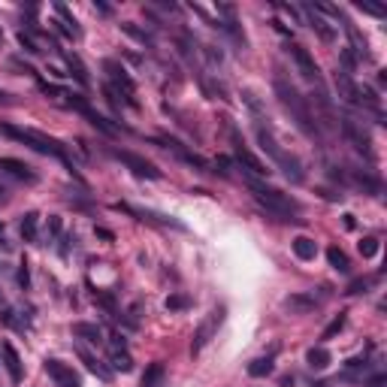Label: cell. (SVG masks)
Segmentation results:
<instances>
[{
  "label": "cell",
  "instance_id": "obj_1",
  "mask_svg": "<svg viewBox=\"0 0 387 387\" xmlns=\"http://www.w3.org/2000/svg\"><path fill=\"white\" fill-rule=\"evenodd\" d=\"M276 94H278V100H282L285 109L291 112L294 124H297L300 131L309 136V140H318L321 131H318V124H315V118H312V109H309L306 97H300V91L294 88L291 82L285 79V76H276Z\"/></svg>",
  "mask_w": 387,
  "mask_h": 387
},
{
  "label": "cell",
  "instance_id": "obj_2",
  "mask_svg": "<svg viewBox=\"0 0 387 387\" xmlns=\"http://www.w3.org/2000/svg\"><path fill=\"white\" fill-rule=\"evenodd\" d=\"M257 140H261L263 151H267V155H272V161L282 166L285 179H287V181H294V185H300V181H302V164H300L294 155H287L285 148H278L276 136H272V133H269V127H263L261 121H257Z\"/></svg>",
  "mask_w": 387,
  "mask_h": 387
},
{
  "label": "cell",
  "instance_id": "obj_3",
  "mask_svg": "<svg viewBox=\"0 0 387 387\" xmlns=\"http://www.w3.org/2000/svg\"><path fill=\"white\" fill-rule=\"evenodd\" d=\"M248 188H252L254 200L261 203L269 215L282 218V221H294V215H297V203H294L287 194L276 191V188H267V185H257V181H248Z\"/></svg>",
  "mask_w": 387,
  "mask_h": 387
},
{
  "label": "cell",
  "instance_id": "obj_4",
  "mask_svg": "<svg viewBox=\"0 0 387 387\" xmlns=\"http://www.w3.org/2000/svg\"><path fill=\"white\" fill-rule=\"evenodd\" d=\"M3 133L12 136V140H19V142H25V146L40 151V155H55V157H60V161H67L60 142L52 140V136H45V133H40V131H30V127H3Z\"/></svg>",
  "mask_w": 387,
  "mask_h": 387
},
{
  "label": "cell",
  "instance_id": "obj_5",
  "mask_svg": "<svg viewBox=\"0 0 387 387\" xmlns=\"http://www.w3.org/2000/svg\"><path fill=\"white\" fill-rule=\"evenodd\" d=\"M221 324H224V309H212V312L203 318V324L197 327L194 339H191V354H194V357L212 342V339H215V333H218V327H221Z\"/></svg>",
  "mask_w": 387,
  "mask_h": 387
},
{
  "label": "cell",
  "instance_id": "obj_6",
  "mask_svg": "<svg viewBox=\"0 0 387 387\" xmlns=\"http://www.w3.org/2000/svg\"><path fill=\"white\" fill-rule=\"evenodd\" d=\"M342 133H345V140L351 142L354 148L360 151L366 161H373L375 157V151H373V136H369V131L363 124H357L354 118H342Z\"/></svg>",
  "mask_w": 387,
  "mask_h": 387
},
{
  "label": "cell",
  "instance_id": "obj_7",
  "mask_svg": "<svg viewBox=\"0 0 387 387\" xmlns=\"http://www.w3.org/2000/svg\"><path fill=\"white\" fill-rule=\"evenodd\" d=\"M106 73H109L112 91H115V94H124V100L131 106H140V103H136V85H133L131 76H127L124 67L115 64V60H106Z\"/></svg>",
  "mask_w": 387,
  "mask_h": 387
},
{
  "label": "cell",
  "instance_id": "obj_8",
  "mask_svg": "<svg viewBox=\"0 0 387 387\" xmlns=\"http://www.w3.org/2000/svg\"><path fill=\"white\" fill-rule=\"evenodd\" d=\"M233 155H236V161L242 164V170H248L252 176H267V173H269V170H267V164H263L261 157H257L254 151L248 148L236 133H233Z\"/></svg>",
  "mask_w": 387,
  "mask_h": 387
},
{
  "label": "cell",
  "instance_id": "obj_9",
  "mask_svg": "<svg viewBox=\"0 0 387 387\" xmlns=\"http://www.w3.org/2000/svg\"><path fill=\"white\" fill-rule=\"evenodd\" d=\"M112 157H115V161H121L124 166H131V170L136 173V176H146V179H161V173L155 170V164H148L146 157L133 155V151H121V148H112Z\"/></svg>",
  "mask_w": 387,
  "mask_h": 387
},
{
  "label": "cell",
  "instance_id": "obj_10",
  "mask_svg": "<svg viewBox=\"0 0 387 387\" xmlns=\"http://www.w3.org/2000/svg\"><path fill=\"white\" fill-rule=\"evenodd\" d=\"M336 91H339V97L348 103V106H360V85L351 79V73L348 70H336Z\"/></svg>",
  "mask_w": 387,
  "mask_h": 387
},
{
  "label": "cell",
  "instance_id": "obj_11",
  "mask_svg": "<svg viewBox=\"0 0 387 387\" xmlns=\"http://www.w3.org/2000/svg\"><path fill=\"white\" fill-rule=\"evenodd\" d=\"M45 373L55 378L58 387H82V378L76 375L67 363H60V360H45Z\"/></svg>",
  "mask_w": 387,
  "mask_h": 387
},
{
  "label": "cell",
  "instance_id": "obj_12",
  "mask_svg": "<svg viewBox=\"0 0 387 387\" xmlns=\"http://www.w3.org/2000/svg\"><path fill=\"white\" fill-rule=\"evenodd\" d=\"M291 55H294V64H297V70L306 76L309 82H321V70H318L315 58L309 55V49H302V45H291Z\"/></svg>",
  "mask_w": 387,
  "mask_h": 387
},
{
  "label": "cell",
  "instance_id": "obj_13",
  "mask_svg": "<svg viewBox=\"0 0 387 387\" xmlns=\"http://www.w3.org/2000/svg\"><path fill=\"white\" fill-rule=\"evenodd\" d=\"M302 12L309 15V27H312V30H315L318 36H321L324 43H333V40H336V30L330 27V21H324V15L318 12L315 6H302Z\"/></svg>",
  "mask_w": 387,
  "mask_h": 387
},
{
  "label": "cell",
  "instance_id": "obj_14",
  "mask_svg": "<svg viewBox=\"0 0 387 387\" xmlns=\"http://www.w3.org/2000/svg\"><path fill=\"white\" fill-rule=\"evenodd\" d=\"M0 354H3V366H6V373H10V382L12 384H19L21 382V357H19V351L10 345V342H3L0 345Z\"/></svg>",
  "mask_w": 387,
  "mask_h": 387
},
{
  "label": "cell",
  "instance_id": "obj_15",
  "mask_svg": "<svg viewBox=\"0 0 387 387\" xmlns=\"http://www.w3.org/2000/svg\"><path fill=\"white\" fill-rule=\"evenodd\" d=\"M112 366L121 369V373H127V369L133 366V357L127 354V348H124V336H112Z\"/></svg>",
  "mask_w": 387,
  "mask_h": 387
},
{
  "label": "cell",
  "instance_id": "obj_16",
  "mask_svg": "<svg viewBox=\"0 0 387 387\" xmlns=\"http://www.w3.org/2000/svg\"><path fill=\"white\" fill-rule=\"evenodd\" d=\"M157 142H161V146L164 148H170V151H176V155L181 157V161H185V164H191V166H197V170H206V161H203V157L200 155H194V151H188L185 146H181V142H176V140H157Z\"/></svg>",
  "mask_w": 387,
  "mask_h": 387
},
{
  "label": "cell",
  "instance_id": "obj_17",
  "mask_svg": "<svg viewBox=\"0 0 387 387\" xmlns=\"http://www.w3.org/2000/svg\"><path fill=\"white\" fill-rule=\"evenodd\" d=\"M0 170H6L10 176L21 179V181H36V176L30 173V166L21 164V161H15V157H0Z\"/></svg>",
  "mask_w": 387,
  "mask_h": 387
},
{
  "label": "cell",
  "instance_id": "obj_18",
  "mask_svg": "<svg viewBox=\"0 0 387 387\" xmlns=\"http://www.w3.org/2000/svg\"><path fill=\"white\" fill-rule=\"evenodd\" d=\"M336 19H342V21H345V27H348V36H351V49H354V52H357V55H360L363 60H366V58H369V45H366V40H363V36H360V30H357V27H354V25H351V21H348V19H345V15H342V12H339V15H336Z\"/></svg>",
  "mask_w": 387,
  "mask_h": 387
},
{
  "label": "cell",
  "instance_id": "obj_19",
  "mask_svg": "<svg viewBox=\"0 0 387 387\" xmlns=\"http://www.w3.org/2000/svg\"><path fill=\"white\" fill-rule=\"evenodd\" d=\"M285 306L291 309V312H297V315H306V312H312V309H318V300L306 297V294H294V297L285 300Z\"/></svg>",
  "mask_w": 387,
  "mask_h": 387
},
{
  "label": "cell",
  "instance_id": "obj_20",
  "mask_svg": "<svg viewBox=\"0 0 387 387\" xmlns=\"http://www.w3.org/2000/svg\"><path fill=\"white\" fill-rule=\"evenodd\" d=\"M73 336H79V339H85V342H103V330L97 327V324H73Z\"/></svg>",
  "mask_w": 387,
  "mask_h": 387
},
{
  "label": "cell",
  "instance_id": "obj_21",
  "mask_svg": "<svg viewBox=\"0 0 387 387\" xmlns=\"http://www.w3.org/2000/svg\"><path fill=\"white\" fill-rule=\"evenodd\" d=\"M294 254H297L300 261H315V254H318L315 239H309V236H297V239H294Z\"/></svg>",
  "mask_w": 387,
  "mask_h": 387
},
{
  "label": "cell",
  "instance_id": "obj_22",
  "mask_svg": "<svg viewBox=\"0 0 387 387\" xmlns=\"http://www.w3.org/2000/svg\"><path fill=\"white\" fill-rule=\"evenodd\" d=\"M306 360H309V366L312 369H327L333 357H330V351L324 345H318V348H309V354H306Z\"/></svg>",
  "mask_w": 387,
  "mask_h": 387
},
{
  "label": "cell",
  "instance_id": "obj_23",
  "mask_svg": "<svg viewBox=\"0 0 387 387\" xmlns=\"http://www.w3.org/2000/svg\"><path fill=\"white\" fill-rule=\"evenodd\" d=\"M276 373V363H272V357H257L254 363H248V375L252 378H267Z\"/></svg>",
  "mask_w": 387,
  "mask_h": 387
},
{
  "label": "cell",
  "instance_id": "obj_24",
  "mask_svg": "<svg viewBox=\"0 0 387 387\" xmlns=\"http://www.w3.org/2000/svg\"><path fill=\"white\" fill-rule=\"evenodd\" d=\"M327 261H330V267L336 269V272H348V269H351V261H348V254L342 252V248H336V245L327 248Z\"/></svg>",
  "mask_w": 387,
  "mask_h": 387
},
{
  "label": "cell",
  "instance_id": "obj_25",
  "mask_svg": "<svg viewBox=\"0 0 387 387\" xmlns=\"http://www.w3.org/2000/svg\"><path fill=\"white\" fill-rule=\"evenodd\" d=\"M82 115H85V118L91 121V124H94V127H97V131H103L106 136H115V133H118V131H115V127H112V124H109V121H106L103 115H97V112H94V109H91V106H85V109H82Z\"/></svg>",
  "mask_w": 387,
  "mask_h": 387
},
{
  "label": "cell",
  "instance_id": "obj_26",
  "mask_svg": "<svg viewBox=\"0 0 387 387\" xmlns=\"http://www.w3.org/2000/svg\"><path fill=\"white\" fill-rule=\"evenodd\" d=\"M36 221H40V215H36V212H27V215L21 218V239H25V242L36 239Z\"/></svg>",
  "mask_w": 387,
  "mask_h": 387
},
{
  "label": "cell",
  "instance_id": "obj_27",
  "mask_svg": "<svg viewBox=\"0 0 387 387\" xmlns=\"http://www.w3.org/2000/svg\"><path fill=\"white\" fill-rule=\"evenodd\" d=\"M164 382V363H151L142 375V387H161Z\"/></svg>",
  "mask_w": 387,
  "mask_h": 387
},
{
  "label": "cell",
  "instance_id": "obj_28",
  "mask_svg": "<svg viewBox=\"0 0 387 387\" xmlns=\"http://www.w3.org/2000/svg\"><path fill=\"white\" fill-rule=\"evenodd\" d=\"M79 357L85 360V366H88V369H91V373H94V375H100L103 382H109V375H112V373H109V369H106V366H103V363L97 360V357H91L88 351H82V348H79Z\"/></svg>",
  "mask_w": 387,
  "mask_h": 387
},
{
  "label": "cell",
  "instance_id": "obj_29",
  "mask_svg": "<svg viewBox=\"0 0 387 387\" xmlns=\"http://www.w3.org/2000/svg\"><path fill=\"white\" fill-rule=\"evenodd\" d=\"M67 67H70L73 76L82 82V85H88V73H85V67H82V60H79V58L70 55V58H67Z\"/></svg>",
  "mask_w": 387,
  "mask_h": 387
},
{
  "label": "cell",
  "instance_id": "obj_30",
  "mask_svg": "<svg viewBox=\"0 0 387 387\" xmlns=\"http://www.w3.org/2000/svg\"><path fill=\"white\" fill-rule=\"evenodd\" d=\"M191 306V297H185V294H173L170 300H166V309L170 312H181V309H188Z\"/></svg>",
  "mask_w": 387,
  "mask_h": 387
},
{
  "label": "cell",
  "instance_id": "obj_31",
  "mask_svg": "<svg viewBox=\"0 0 387 387\" xmlns=\"http://www.w3.org/2000/svg\"><path fill=\"white\" fill-rule=\"evenodd\" d=\"M354 181H357V185H363V188H369L373 194L382 191V181L373 179V176H366V173H354Z\"/></svg>",
  "mask_w": 387,
  "mask_h": 387
},
{
  "label": "cell",
  "instance_id": "obj_32",
  "mask_svg": "<svg viewBox=\"0 0 387 387\" xmlns=\"http://www.w3.org/2000/svg\"><path fill=\"white\" fill-rule=\"evenodd\" d=\"M360 254H363V257H375V254H378V239H375V236H366V239H363V242H360Z\"/></svg>",
  "mask_w": 387,
  "mask_h": 387
},
{
  "label": "cell",
  "instance_id": "obj_33",
  "mask_svg": "<svg viewBox=\"0 0 387 387\" xmlns=\"http://www.w3.org/2000/svg\"><path fill=\"white\" fill-rule=\"evenodd\" d=\"M373 282H375V278H354V282L348 285V294H366V287Z\"/></svg>",
  "mask_w": 387,
  "mask_h": 387
},
{
  "label": "cell",
  "instance_id": "obj_34",
  "mask_svg": "<svg viewBox=\"0 0 387 387\" xmlns=\"http://www.w3.org/2000/svg\"><path fill=\"white\" fill-rule=\"evenodd\" d=\"M342 327H345V318H342V315H339V318H336V321H333V324H330V327H327V330H324V333H321V339H333V336H336V333H342Z\"/></svg>",
  "mask_w": 387,
  "mask_h": 387
},
{
  "label": "cell",
  "instance_id": "obj_35",
  "mask_svg": "<svg viewBox=\"0 0 387 387\" xmlns=\"http://www.w3.org/2000/svg\"><path fill=\"white\" fill-rule=\"evenodd\" d=\"M19 43L25 45V52H30V55H36V52H40V49L34 45V40H30V36H25V34H19Z\"/></svg>",
  "mask_w": 387,
  "mask_h": 387
},
{
  "label": "cell",
  "instance_id": "obj_36",
  "mask_svg": "<svg viewBox=\"0 0 387 387\" xmlns=\"http://www.w3.org/2000/svg\"><path fill=\"white\" fill-rule=\"evenodd\" d=\"M357 10H363V12H373V15H384L382 6H373V3H357Z\"/></svg>",
  "mask_w": 387,
  "mask_h": 387
},
{
  "label": "cell",
  "instance_id": "obj_37",
  "mask_svg": "<svg viewBox=\"0 0 387 387\" xmlns=\"http://www.w3.org/2000/svg\"><path fill=\"white\" fill-rule=\"evenodd\" d=\"M278 10H282L285 15H291V19H294V21H300V12H297V10H294V6H287V3H282V6H278Z\"/></svg>",
  "mask_w": 387,
  "mask_h": 387
},
{
  "label": "cell",
  "instance_id": "obj_38",
  "mask_svg": "<svg viewBox=\"0 0 387 387\" xmlns=\"http://www.w3.org/2000/svg\"><path fill=\"white\" fill-rule=\"evenodd\" d=\"M19 282H21V287H27V269L25 267L19 269Z\"/></svg>",
  "mask_w": 387,
  "mask_h": 387
},
{
  "label": "cell",
  "instance_id": "obj_39",
  "mask_svg": "<svg viewBox=\"0 0 387 387\" xmlns=\"http://www.w3.org/2000/svg\"><path fill=\"white\" fill-rule=\"evenodd\" d=\"M12 100H10V94H6V91L3 88H0V106H10Z\"/></svg>",
  "mask_w": 387,
  "mask_h": 387
},
{
  "label": "cell",
  "instance_id": "obj_40",
  "mask_svg": "<svg viewBox=\"0 0 387 387\" xmlns=\"http://www.w3.org/2000/svg\"><path fill=\"white\" fill-rule=\"evenodd\" d=\"M3 203H6V188L0 185V206H3Z\"/></svg>",
  "mask_w": 387,
  "mask_h": 387
}]
</instances>
